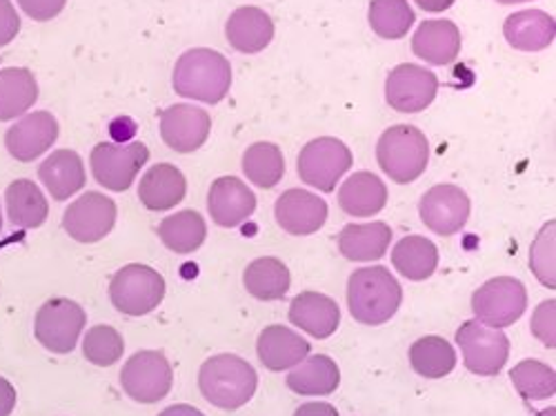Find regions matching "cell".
Here are the masks:
<instances>
[{
  "label": "cell",
  "instance_id": "1",
  "mask_svg": "<svg viewBox=\"0 0 556 416\" xmlns=\"http://www.w3.org/2000/svg\"><path fill=\"white\" fill-rule=\"evenodd\" d=\"M172 83L178 97L216 105L231 87V67L223 54L197 48L176 61Z\"/></svg>",
  "mask_w": 556,
  "mask_h": 416
},
{
  "label": "cell",
  "instance_id": "2",
  "mask_svg": "<svg viewBox=\"0 0 556 416\" xmlns=\"http://www.w3.org/2000/svg\"><path fill=\"white\" fill-rule=\"evenodd\" d=\"M401 283L388 267H361L350 276L348 307L363 326H383L401 307Z\"/></svg>",
  "mask_w": 556,
  "mask_h": 416
},
{
  "label": "cell",
  "instance_id": "3",
  "mask_svg": "<svg viewBox=\"0 0 556 416\" xmlns=\"http://www.w3.org/2000/svg\"><path fill=\"white\" fill-rule=\"evenodd\" d=\"M199 388L210 405L235 412L254 396L258 375L245 358L237 354H216L201 365Z\"/></svg>",
  "mask_w": 556,
  "mask_h": 416
},
{
  "label": "cell",
  "instance_id": "4",
  "mask_svg": "<svg viewBox=\"0 0 556 416\" xmlns=\"http://www.w3.org/2000/svg\"><path fill=\"white\" fill-rule=\"evenodd\" d=\"M377 161L394 182L407 185L426 172L430 161V143L419 127L394 125L379 138Z\"/></svg>",
  "mask_w": 556,
  "mask_h": 416
},
{
  "label": "cell",
  "instance_id": "5",
  "mask_svg": "<svg viewBox=\"0 0 556 416\" xmlns=\"http://www.w3.org/2000/svg\"><path fill=\"white\" fill-rule=\"evenodd\" d=\"M110 299L125 316H146L165 299V279L154 267L141 263L125 265L112 276Z\"/></svg>",
  "mask_w": 556,
  "mask_h": 416
},
{
  "label": "cell",
  "instance_id": "6",
  "mask_svg": "<svg viewBox=\"0 0 556 416\" xmlns=\"http://www.w3.org/2000/svg\"><path fill=\"white\" fill-rule=\"evenodd\" d=\"M354 156L350 148L332 136H323L309 141L299 154V176L303 182L320 192H334L337 182L352 169Z\"/></svg>",
  "mask_w": 556,
  "mask_h": 416
},
{
  "label": "cell",
  "instance_id": "7",
  "mask_svg": "<svg viewBox=\"0 0 556 416\" xmlns=\"http://www.w3.org/2000/svg\"><path fill=\"white\" fill-rule=\"evenodd\" d=\"M528 310V290L513 276H496L472 297V312L479 323L501 330L517 323Z\"/></svg>",
  "mask_w": 556,
  "mask_h": 416
},
{
  "label": "cell",
  "instance_id": "8",
  "mask_svg": "<svg viewBox=\"0 0 556 416\" xmlns=\"http://www.w3.org/2000/svg\"><path fill=\"white\" fill-rule=\"evenodd\" d=\"M85 310L72 299H50L38 312L34 320L36 341L54 354H70L83 330H85Z\"/></svg>",
  "mask_w": 556,
  "mask_h": 416
},
{
  "label": "cell",
  "instance_id": "9",
  "mask_svg": "<svg viewBox=\"0 0 556 416\" xmlns=\"http://www.w3.org/2000/svg\"><path fill=\"white\" fill-rule=\"evenodd\" d=\"M174 383V369L167 356L159 350L134 354L121 369V386L125 394L138 403L163 401Z\"/></svg>",
  "mask_w": 556,
  "mask_h": 416
},
{
  "label": "cell",
  "instance_id": "10",
  "mask_svg": "<svg viewBox=\"0 0 556 416\" xmlns=\"http://www.w3.org/2000/svg\"><path fill=\"white\" fill-rule=\"evenodd\" d=\"M456 343L463 352V363L479 377H496L509 356V339L479 320L463 323Z\"/></svg>",
  "mask_w": 556,
  "mask_h": 416
},
{
  "label": "cell",
  "instance_id": "11",
  "mask_svg": "<svg viewBox=\"0 0 556 416\" xmlns=\"http://www.w3.org/2000/svg\"><path fill=\"white\" fill-rule=\"evenodd\" d=\"M150 161V150L141 141L129 146L101 143L91 152V174L110 192H127L138 172Z\"/></svg>",
  "mask_w": 556,
  "mask_h": 416
},
{
  "label": "cell",
  "instance_id": "12",
  "mask_svg": "<svg viewBox=\"0 0 556 416\" xmlns=\"http://www.w3.org/2000/svg\"><path fill=\"white\" fill-rule=\"evenodd\" d=\"M439 94V78L426 67L403 63L388 74L386 101L401 114H419L428 110Z\"/></svg>",
  "mask_w": 556,
  "mask_h": 416
},
{
  "label": "cell",
  "instance_id": "13",
  "mask_svg": "<svg viewBox=\"0 0 556 416\" xmlns=\"http://www.w3.org/2000/svg\"><path fill=\"white\" fill-rule=\"evenodd\" d=\"M116 203L99 192H85L63 214L65 232L78 243H99L116 225Z\"/></svg>",
  "mask_w": 556,
  "mask_h": 416
},
{
  "label": "cell",
  "instance_id": "14",
  "mask_svg": "<svg viewBox=\"0 0 556 416\" xmlns=\"http://www.w3.org/2000/svg\"><path fill=\"white\" fill-rule=\"evenodd\" d=\"M470 197L456 185H434L419 203V214L426 227L439 237H452L466 227L470 218Z\"/></svg>",
  "mask_w": 556,
  "mask_h": 416
},
{
  "label": "cell",
  "instance_id": "15",
  "mask_svg": "<svg viewBox=\"0 0 556 416\" xmlns=\"http://www.w3.org/2000/svg\"><path fill=\"white\" fill-rule=\"evenodd\" d=\"M212 131V118L205 110L194 105H172L161 114L163 143L178 152L190 154L205 146Z\"/></svg>",
  "mask_w": 556,
  "mask_h": 416
},
{
  "label": "cell",
  "instance_id": "16",
  "mask_svg": "<svg viewBox=\"0 0 556 416\" xmlns=\"http://www.w3.org/2000/svg\"><path fill=\"white\" fill-rule=\"evenodd\" d=\"M59 121L50 112H31L14 123L5 134L8 152L21 161L31 163L56 143Z\"/></svg>",
  "mask_w": 556,
  "mask_h": 416
},
{
  "label": "cell",
  "instance_id": "17",
  "mask_svg": "<svg viewBox=\"0 0 556 416\" xmlns=\"http://www.w3.org/2000/svg\"><path fill=\"white\" fill-rule=\"evenodd\" d=\"M276 223L294 237H309L328 220V203L305 190H288L274 205Z\"/></svg>",
  "mask_w": 556,
  "mask_h": 416
},
{
  "label": "cell",
  "instance_id": "18",
  "mask_svg": "<svg viewBox=\"0 0 556 416\" xmlns=\"http://www.w3.org/2000/svg\"><path fill=\"white\" fill-rule=\"evenodd\" d=\"M207 210L216 225L239 227L256 212V197L237 176L216 178L207 194Z\"/></svg>",
  "mask_w": 556,
  "mask_h": 416
},
{
  "label": "cell",
  "instance_id": "19",
  "mask_svg": "<svg viewBox=\"0 0 556 416\" xmlns=\"http://www.w3.org/2000/svg\"><path fill=\"white\" fill-rule=\"evenodd\" d=\"M309 343L286 326H267L256 341V354L269 373H283L303 363L309 354Z\"/></svg>",
  "mask_w": 556,
  "mask_h": 416
},
{
  "label": "cell",
  "instance_id": "20",
  "mask_svg": "<svg viewBox=\"0 0 556 416\" xmlns=\"http://www.w3.org/2000/svg\"><path fill=\"white\" fill-rule=\"evenodd\" d=\"M290 320L314 339H328L341 323V310L334 299L318 292H301L290 305Z\"/></svg>",
  "mask_w": 556,
  "mask_h": 416
},
{
  "label": "cell",
  "instance_id": "21",
  "mask_svg": "<svg viewBox=\"0 0 556 416\" xmlns=\"http://www.w3.org/2000/svg\"><path fill=\"white\" fill-rule=\"evenodd\" d=\"M225 36L237 52L258 54L274 38V21L261 8H239L227 18Z\"/></svg>",
  "mask_w": 556,
  "mask_h": 416
},
{
  "label": "cell",
  "instance_id": "22",
  "mask_svg": "<svg viewBox=\"0 0 556 416\" xmlns=\"http://www.w3.org/2000/svg\"><path fill=\"white\" fill-rule=\"evenodd\" d=\"M412 52L430 65H450L460 52V31L452 21H426L412 36Z\"/></svg>",
  "mask_w": 556,
  "mask_h": 416
},
{
  "label": "cell",
  "instance_id": "23",
  "mask_svg": "<svg viewBox=\"0 0 556 416\" xmlns=\"http://www.w3.org/2000/svg\"><path fill=\"white\" fill-rule=\"evenodd\" d=\"M185 192H188V180L178 167L169 163L154 165L138 182V199L152 212L176 207L185 199Z\"/></svg>",
  "mask_w": 556,
  "mask_h": 416
},
{
  "label": "cell",
  "instance_id": "24",
  "mask_svg": "<svg viewBox=\"0 0 556 416\" xmlns=\"http://www.w3.org/2000/svg\"><path fill=\"white\" fill-rule=\"evenodd\" d=\"M38 176L56 201H67L80 192L87 182L83 159L74 150H59L50 154L40 163Z\"/></svg>",
  "mask_w": 556,
  "mask_h": 416
},
{
  "label": "cell",
  "instance_id": "25",
  "mask_svg": "<svg viewBox=\"0 0 556 416\" xmlns=\"http://www.w3.org/2000/svg\"><path fill=\"white\" fill-rule=\"evenodd\" d=\"M339 205L345 214L367 218L388 205L386 182L372 172L352 174L339 190Z\"/></svg>",
  "mask_w": 556,
  "mask_h": 416
},
{
  "label": "cell",
  "instance_id": "26",
  "mask_svg": "<svg viewBox=\"0 0 556 416\" xmlns=\"http://www.w3.org/2000/svg\"><path fill=\"white\" fill-rule=\"evenodd\" d=\"M503 36L515 50L541 52L554 42L556 25H554V18L541 10L517 12L505 18Z\"/></svg>",
  "mask_w": 556,
  "mask_h": 416
},
{
  "label": "cell",
  "instance_id": "27",
  "mask_svg": "<svg viewBox=\"0 0 556 416\" xmlns=\"http://www.w3.org/2000/svg\"><path fill=\"white\" fill-rule=\"evenodd\" d=\"M392 243V229L388 223H369V225H348L339 235V252L348 261L367 263L386 256L388 245Z\"/></svg>",
  "mask_w": 556,
  "mask_h": 416
},
{
  "label": "cell",
  "instance_id": "28",
  "mask_svg": "<svg viewBox=\"0 0 556 416\" xmlns=\"http://www.w3.org/2000/svg\"><path fill=\"white\" fill-rule=\"evenodd\" d=\"M339 383L341 369L326 354L309 356L288 375V388L303 396H328L339 388Z\"/></svg>",
  "mask_w": 556,
  "mask_h": 416
},
{
  "label": "cell",
  "instance_id": "29",
  "mask_svg": "<svg viewBox=\"0 0 556 416\" xmlns=\"http://www.w3.org/2000/svg\"><path fill=\"white\" fill-rule=\"evenodd\" d=\"M392 263L407 281H428L439 267V250L426 237H405L392 250Z\"/></svg>",
  "mask_w": 556,
  "mask_h": 416
},
{
  "label": "cell",
  "instance_id": "30",
  "mask_svg": "<svg viewBox=\"0 0 556 416\" xmlns=\"http://www.w3.org/2000/svg\"><path fill=\"white\" fill-rule=\"evenodd\" d=\"M38 99L36 76L25 67L0 70V121H14Z\"/></svg>",
  "mask_w": 556,
  "mask_h": 416
},
{
  "label": "cell",
  "instance_id": "31",
  "mask_svg": "<svg viewBox=\"0 0 556 416\" xmlns=\"http://www.w3.org/2000/svg\"><path fill=\"white\" fill-rule=\"evenodd\" d=\"M243 283L254 299L278 301L288 294L292 279H290V269L283 261H278L274 256H263L252 261L245 267Z\"/></svg>",
  "mask_w": 556,
  "mask_h": 416
},
{
  "label": "cell",
  "instance_id": "32",
  "mask_svg": "<svg viewBox=\"0 0 556 416\" xmlns=\"http://www.w3.org/2000/svg\"><path fill=\"white\" fill-rule=\"evenodd\" d=\"M5 203H8L10 220L16 227H25V229L40 227L45 220H48V214H50L48 199H45L38 185L27 178L14 180L10 185L5 192Z\"/></svg>",
  "mask_w": 556,
  "mask_h": 416
},
{
  "label": "cell",
  "instance_id": "33",
  "mask_svg": "<svg viewBox=\"0 0 556 416\" xmlns=\"http://www.w3.org/2000/svg\"><path fill=\"white\" fill-rule=\"evenodd\" d=\"M159 237L176 254H192L207 239V223L194 210H182L159 225Z\"/></svg>",
  "mask_w": 556,
  "mask_h": 416
},
{
  "label": "cell",
  "instance_id": "34",
  "mask_svg": "<svg viewBox=\"0 0 556 416\" xmlns=\"http://www.w3.org/2000/svg\"><path fill=\"white\" fill-rule=\"evenodd\" d=\"M409 363L416 375L443 379L456 367V352L443 337H424L409 348Z\"/></svg>",
  "mask_w": 556,
  "mask_h": 416
},
{
  "label": "cell",
  "instance_id": "35",
  "mask_svg": "<svg viewBox=\"0 0 556 416\" xmlns=\"http://www.w3.org/2000/svg\"><path fill=\"white\" fill-rule=\"evenodd\" d=\"M243 172L256 185V188L271 190L283 180L286 161L283 152L274 143H254L245 150Z\"/></svg>",
  "mask_w": 556,
  "mask_h": 416
},
{
  "label": "cell",
  "instance_id": "36",
  "mask_svg": "<svg viewBox=\"0 0 556 416\" xmlns=\"http://www.w3.org/2000/svg\"><path fill=\"white\" fill-rule=\"evenodd\" d=\"M367 18L375 34L386 40L403 38L414 25V12L407 0H372Z\"/></svg>",
  "mask_w": 556,
  "mask_h": 416
},
{
  "label": "cell",
  "instance_id": "37",
  "mask_svg": "<svg viewBox=\"0 0 556 416\" xmlns=\"http://www.w3.org/2000/svg\"><path fill=\"white\" fill-rule=\"evenodd\" d=\"M509 379L526 401H545L556 394V373L534 358L517 363L509 369Z\"/></svg>",
  "mask_w": 556,
  "mask_h": 416
},
{
  "label": "cell",
  "instance_id": "38",
  "mask_svg": "<svg viewBox=\"0 0 556 416\" xmlns=\"http://www.w3.org/2000/svg\"><path fill=\"white\" fill-rule=\"evenodd\" d=\"M125 352V341L112 326H97L85 335L83 356L99 367H110L121 361Z\"/></svg>",
  "mask_w": 556,
  "mask_h": 416
},
{
  "label": "cell",
  "instance_id": "39",
  "mask_svg": "<svg viewBox=\"0 0 556 416\" xmlns=\"http://www.w3.org/2000/svg\"><path fill=\"white\" fill-rule=\"evenodd\" d=\"M554 263H556V223L549 220L543 225V229L530 248V267L536 279L549 290H556Z\"/></svg>",
  "mask_w": 556,
  "mask_h": 416
},
{
  "label": "cell",
  "instance_id": "40",
  "mask_svg": "<svg viewBox=\"0 0 556 416\" xmlns=\"http://www.w3.org/2000/svg\"><path fill=\"white\" fill-rule=\"evenodd\" d=\"M554 316H556V301H545L536 307L534 316H532V332L534 337L547 345L554 348L556 345V326H554Z\"/></svg>",
  "mask_w": 556,
  "mask_h": 416
},
{
  "label": "cell",
  "instance_id": "41",
  "mask_svg": "<svg viewBox=\"0 0 556 416\" xmlns=\"http://www.w3.org/2000/svg\"><path fill=\"white\" fill-rule=\"evenodd\" d=\"M18 5L31 21L45 23L61 14L67 5V0H18Z\"/></svg>",
  "mask_w": 556,
  "mask_h": 416
},
{
  "label": "cell",
  "instance_id": "42",
  "mask_svg": "<svg viewBox=\"0 0 556 416\" xmlns=\"http://www.w3.org/2000/svg\"><path fill=\"white\" fill-rule=\"evenodd\" d=\"M21 31V16L14 10L12 0H0V48L10 45Z\"/></svg>",
  "mask_w": 556,
  "mask_h": 416
},
{
  "label": "cell",
  "instance_id": "43",
  "mask_svg": "<svg viewBox=\"0 0 556 416\" xmlns=\"http://www.w3.org/2000/svg\"><path fill=\"white\" fill-rule=\"evenodd\" d=\"M14 407H16V388L5 377H0V416H10Z\"/></svg>",
  "mask_w": 556,
  "mask_h": 416
},
{
  "label": "cell",
  "instance_id": "44",
  "mask_svg": "<svg viewBox=\"0 0 556 416\" xmlns=\"http://www.w3.org/2000/svg\"><path fill=\"white\" fill-rule=\"evenodd\" d=\"M294 416H339V409L330 403H305L294 412Z\"/></svg>",
  "mask_w": 556,
  "mask_h": 416
},
{
  "label": "cell",
  "instance_id": "45",
  "mask_svg": "<svg viewBox=\"0 0 556 416\" xmlns=\"http://www.w3.org/2000/svg\"><path fill=\"white\" fill-rule=\"evenodd\" d=\"M416 5H419L424 12H430V14H441L445 10H450L456 0H414Z\"/></svg>",
  "mask_w": 556,
  "mask_h": 416
},
{
  "label": "cell",
  "instance_id": "46",
  "mask_svg": "<svg viewBox=\"0 0 556 416\" xmlns=\"http://www.w3.org/2000/svg\"><path fill=\"white\" fill-rule=\"evenodd\" d=\"M159 416H205V414L192 405H172L163 409Z\"/></svg>",
  "mask_w": 556,
  "mask_h": 416
},
{
  "label": "cell",
  "instance_id": "47",
  "mask_svg": "<svg viewBox=\"0 0 556 416\" xmlns=\"http://www.w3.org/2000/svg\"><path fill=\"white\" fill-rule=\"evenodd\" d=\"M501 5H515V3H528V0H496Z\"/></svg>",
  "mask_w": 556,
  "mask_h": 416
},
{
  "label": "cell",
  "instance_id": "48",
  "mask_svg": "<svg viewBox=\"0 0 556 416\" xmlns=\"http://www.w3.org/2000/svg\"><path fill=\"white\" fill-rule=\"evenodd\" d=\"M536 416H556V409L554 407H547V409H543V412H539Z\"/></svg>",
  "mask_w": 556,
  "mask_h": 416
},
{
  "label": "cell",
  "instance_id": "49",
  "mask_svg": "<svg viewBox=\"0 0 556 416\" xmlns=\"http://www.w3.org/2000/svg\"><path fill=\"white\" fill-rule=\"evenodd\" d=\"M0 229H3V214H0Z\"/></svg>",
  "mask_w": 556,
  "mask_h": 416
}]
</instances>
